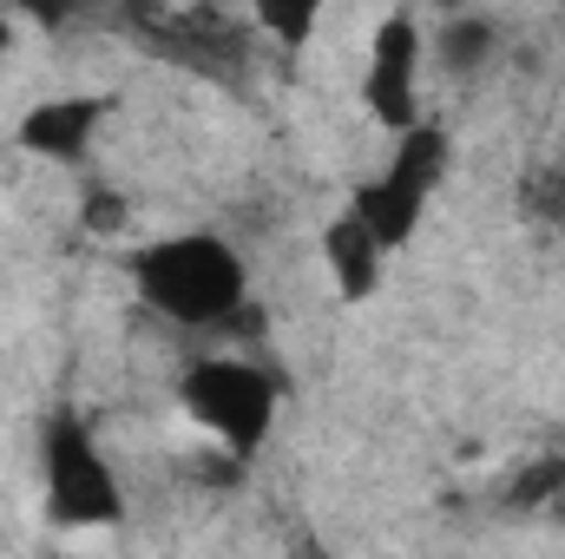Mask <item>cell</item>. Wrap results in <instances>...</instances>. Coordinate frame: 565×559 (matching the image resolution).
Listing matches in <instances>:
<instances>
[{"label": "cell", "mask_w": 565, "mask_h": 559, "mask_svg": "<svg viewBox=\"0 0 565 559\" xmlns=\"http://www.w3.org/2000/svg\"><path fill=\"white\" fill-rule=\"evenodd\" d=\"M500 60H507V20H493V13L460 7V13H440L427 27V73H440L447 86L487 80Z\"/></svg>", "instance_id": "cell-7"}, {"label": "cell", "mask_w": 565, "mask_h": 559, "mask_svg": "<svg viewBox=\"0 0 565 559\" xmlns=\"http://www.w3.org/2000/svg\"><path fill=\"white\" fill-rule=\"evenodd\" d=\"M99 126H106L99 93H53V99L26 106V119L13 126V145L26 158H46V165H86L99 145Z\"/></svg>", "instance_id": "cell-6"}, {"label": "cell", "mask_w": 565, "mask_h": 559, "mask_svg": "<svg viewBox=\"0 0 565 559\" xmlns=\"http://www.w3.org/2000/svg\"><path fill=\"white\" fill-rule=\"evenodd\" d=\"M79 224H86L93 238H119V231L132 224V198L113 191V184H93V191L79 198Z\"/></svg>", "instance_id": "cell-9"}, {"label": "cell", "mask_w": 565, "mask_h": 559, "mask_svg": "<svg viewBox=\"0 0 565 559\" xmlns=\"http://www.w3.org/2000/svg\"><path fill=\"white\" fill-rule=\"evenodd\" d=\"M422 86H427V20L408 13V7H395V13H382L369 27V46H362V106H369V119L388 139H402V133L427 126Z\"/></svg>", "instance_id": "cell-5"}, {"label": "cell", "mask_w": 565, "mask_h": 559, "mask_svg": "<svg viewBox=\"0 0 565 559\" xmlns=\"http://www.w3.org/2000/svg\"><path fill=\"white\" fill-rule=\"evenodd\" d=\"M178 415L191 421V434L217 454V461H250L270 434H277V376L244 356V349H211L198 362L178 369Z\"/></svg>", "instance_id": "cell-2"}, {"label": "cell", "mask_w": 565, "mask_h": 559, "mask_svg": "<svg viewBox=\"0 0 565 559\" xmlns=\"http://www.w3.org/2000/svg\"><path fill=\"white\" fill-rule=\"evenodd\" d=\"M526 211L546 218V224H565V171L559 165H546V171L526 178Z\"/></svg>", "instance_id": "cell-10"}, {"label": "cell", "mask_w": 565, "mask_h": 559, "mask_svg": "<svg viewBox=\"0 0 565 559\" xmlns=\"http://www.w3.org/2000/svg\"><path fill=\"white\" fill-rule=\"evenodd\" d=\"M322 264H329V283H335L342 303H369V296L388 283V251L369 238V224H362L349 204H342L335 224L322 231Z\"/></svg>", "instance_id": "cell-8"}, {"label": "cell", "mask_w": 565, "mask_h": 559, "mask_svg": "<svg viewBox=\"0 0 565 559\" xmlns=\"http://www.w3.org/2000/svg\"><path fill=\"white\" fill-rule=\"evenodd\" d=\"M132 296L184 336H231L250 316V264L217 231H171L126 257Z\"/></svg>", "instance_id": "cell-1"}, {"label": "cell", "mask_w": 565, "mask_h": 559, "mask_svg": "<svg viewBox=\"0 0 565 559\" xmlns=\"http://www.w3.org/2000/svg\"><path fill=\"white\" fill-rule=\"evenodd\" d=\"M40 500H46V520L66 534H93V527L126 520L119 461L79 415H53L40 434Z\"/></svg>", "instance_id": "cell-3"}, {"label": "cell", "mask_w": 565, "mask_h": 559, "mask_svg": "<svg viewBox=\"0 0 565 559\" xmlns=\"http://www.w3.org/2000/svg\"><path fill=\"white\" fill-rule=\"evenodd\" d=\"M440 178H447V133H440V126H415V133H402V139L388 145V158L355 184L349 211H355V218L369 224V238L395 257V251L422 231Z\"/></svg>", "instance_id": "cell-4"}]
</instances>
